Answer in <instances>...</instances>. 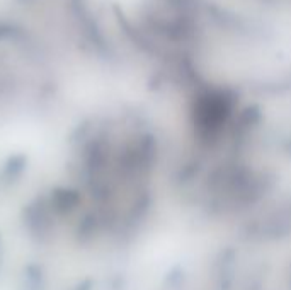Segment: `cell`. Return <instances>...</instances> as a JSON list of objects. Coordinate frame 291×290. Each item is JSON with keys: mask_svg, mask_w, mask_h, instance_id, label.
I'll return each mask as SVG.
<instances>
[{"mask_svg": "<svg viewBox=\"0 0 291 290\" xmlns=\"http://www.w3.org/2000/svg\"><path fill=\"white\" fill-rule=\"evenodd\" d=\"M77 202V197L72 191H62L57 195V207L58 208H66V207H73V203Z\"/></svg>", "mask_w": 291, "mask_h": 290, "instance_id": "6da1fadb", "label": "cell"}]
</instances>
